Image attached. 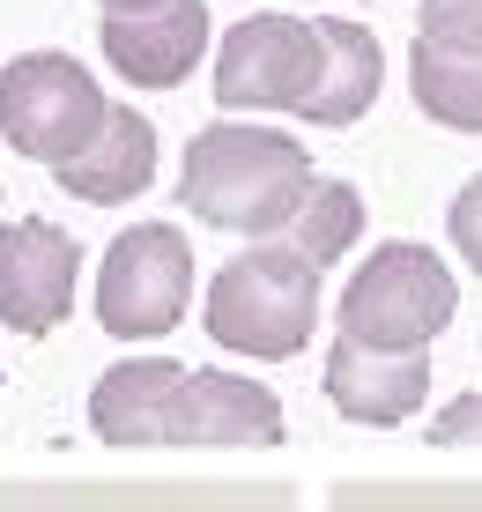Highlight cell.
Instances as JSON below:
<instances>
[{
    "instance_id": "cell-1",
    "label": "cell",
    "mask_w": 482,
    "mask_h": 512,
    "mask_svg": "<svg viewBox=\"0 0 482 512\" xmlns=\"http://www.w3.org/2000/svg\"><path fill=\"white\" fill-rule=\"evenodd\" d=\"M312 186L319 179L305 141L260 127V119H216L186 141L178 208L230 238H282L297 223V208L312 201Z\"/></svg>"
},
{
    "instance_id": "cell-2",
    "label": "cell",
    "mask_w": 482,
    "mask_h": 512,
    "mask_svg": "<svg viewBox=\"0 0 482 512\" xmlns=\"http://www.w3.org/2000/svg\"><path fill=\"white\" fill-rule=\"evenodd\" d=\"M208 342L253 364H290L319 334V268L290 245H253L208 282Z\"/></svg>"
},
{
    "instance_id": "cell-3",
    "label": "cell",
    "mask_w": 482,
    "mask_h": 512,
    "mask_svg": "<svg viewBox=\"0 0 482 512\" xmlns=\"http://www.w3.org/2000/svg\"><path fill=\"white\" fill-rule=\"evenodd\" d=\"M460 282L416 238H394L349 275L342 290V342L386 349V357H431V342L453 327Z\"/></svg>"
},
{
    "instance_id": "cell-4",
    "label": "cell",
    "mask_w": 482,
    "mask_h": 512,
    "mask_svg": "<svg viewBox=\"0 0 482 512\" xmlns=\"http://www.w3.org/2000/svg\"><path fill=\"white\" fill-rule=\"evenodd\" d=\"M104 119H112V97L67 52H23V60L0 67V134L30 164L60 171L67 156H82L104 134Z\"/></svg>"
},
{
    "instance_id": "cell-5",
    "label": "cell",
    "mask_w": 482,
    "mask_h": 512,
    "mask_svg": "<svg viewBox=\"0 0 482 512\" xmlns=\"http://www.w3.org/2000/svg\"><path fill=\"white\" fill-rule=\"evenodd\" d=\"M193 305V245L178 223H134L97 268V320L112 342H156Z\"/></svg>"
},
{
    "instance_id": "cell-6",
    "label": "cell",
    "mask_w": 482,
    "mask_h": 512,
    "mask_svg": "<svg viewBox=\"0 0 482 512\" xmlns=\"http://www.w3.org/2000/svg\"><path fill=\"white\" fill-rule=\"evenodd\" d=\"M327 75V45L319 23L297 15H245L216 45V104L238 112H305V97Z\"/></svg>"
},
{
    "instance_id": "cell-7",
    "label": "cell",
    "mask_w": 482,
    "mask_h": 512,
    "mask_svg": "<svg viewBox=\"0 0 482 512\" xmlns=\"http://www.w3.org/2000/svg\"><path fill=\"white\" fill-rule=\"evenodd\" d=\"M82 245L60 223H0V327L8 334H52L75 312Z\"/></svg>"
},
{
    "instance_id": "cell-8",
    "label": "cell",
    "mask_w": 482,
    "mask_h": 512,
    "mask_svg": "<svg viewBox=\"0 0 482 512\" xmlns=\"http://www.w3.org/2000/svg\"><path fill=\"white\" fill-rule=\"evenodd\" d=\"M97 45H104V67L119 82L178 90L216 52V23H208V0H171V8H149V15H104Z\"/></svg>"
},
{
    "instance_id": "cell-9",
    "label": "cell",
    "mask_w": 482,
    "mask_h": 512,
    "mask_svg": "<svg viewBox=\"0 0 482 512\" xmlns=\"http://www.w3.org/2000/svg\"><path fill=\"white\" fill-rule=\"evenodd\" d=\"M282 401L245 372H186L164 416V446H275Z\"/></svg>"
},
{
    "instance_id": "cell-10",
    "label": "cell",
    "mask_w": 482,
    "mask_h": 512,
    "mask_svg": "<svg viewBox=\"0 0 482 512\" xmlns=\"http://www.w3.org/2000/svg\"><path fill=\"white\" fill-rule=\"evenodd\" d=\"M327 401L364 431H394L431 401V357H386V349H364V342H334Z\"/></svg>"
},
{
    "instance_id": "cell-11",
    "label": "cell",
    "mask_w": 482,
    "mask_h": 512,
    "mask_svg": "<svg viewBox=\"0 0 482 512\" xmlns=\"http://www.w3.org/2000/svg\"><path fill=\"white\" fill-rule=\"evenodd\" d=\"M52 179L89 208H119V201H134V193H149L156 186V119L134 112V104H112L104 134L89 141L82 156H67Z\"/></svg>"
},
{
    "instance_id": "cell-12",
    "label": "cell",
    "mask_w": 482,
    "mask_h": 512,
    "mask_svg": "<svg viewBox=\"0 0 482 512\" xmlns=\"http://www.w3.org/2000/svg\"><path fill=\"white\" fill-rule=\"evenodd\" d=\"M186 379V364L171 357H127L112 364L97 386H89V431L104 446L134 453V446H164V416H171V394Z\"/></svg>"
},
{
    "instance_id": "cell-13",
    "label": "cell",
    "mask_w": 482,
    "mask_h": 512,
    "mask_svg": "<svg viewBox=\"0 0 482 512\" xmlns=\"http://www.w3.org/2000/svg\"><path fill=\"white\" fill-rule=\"evenodd\" d=\"M319 45H327V75H319V90L305 97L297 119H312V127H356V119L379 104L386 52L364 23H349V15H327V23H319Z\"/></svg>"
},
{
    "instance_id": "cell-14",
    "label": "cell",
    "mask_w": 482,
    "mask_h": 512,
    "mask_svg": "<svg viewBox=\"0 0 482 512\" xmlns=\"http://www.w3.org/2000/svg\"><path fill=\"white\" fill-rule=\"evenodd\" d=\"M408 90H416V104H423L431 127L482 134V45L416 38V45H408Z\"/></svg>"
},
{
    "instance_id": "cell-15",
    "label": "cell",
    "mask_w": 482,
    "mask_h": 512,
    "mask_svg": "<svg viewBox=\"0 0 482 512\" xmlns=\"http://www.w3.org/2000/svg\"><path fill=\"white\" fill-rule=\"evenodd\" d=\"M356 238H364V193L342 186V179H319L312 201L297 208V223L282 231V245H290V253H305L312 268H334Z\"/></svg>"
},
{
    "instance_id": "cell-16",
    "label": "cell",
    "mask_w": 482,
    "mask_h": 512,
    "mask_svg": "<svg viewBox=\"0 0 482 512\" xmlns=\"http://www.w3.org/2000/svg\"><path fill=\"white\" fill-rule=\"evenodd\" d=\"M445 238H453V253L482 275V179H468L453 193V208H445Z\"/></svg>"
},
{
    "instance_id": "cell-17",
    "label": "cell",
    "mask_w": 482,
    "mask_h": 512,
    "mask_svg": "<svg viewBox=\"0 0 482 512\" xmlns=\"http://www.w3.org/2000/svg\"><path fill=\"white\" fill-rule=\"evenodd\" d=\"M423 38L482 45V0H423Z\"/></svg>"
},
{
    "instance_id": "cell-18",
    "label": "cell",
    "mask_w": 482,
    "mask_h": 512,
    "mask_svg": "<svg viewBox=\"0 0 482 512\" xmlns=\"http://www.w3.org/2000/svg\"><path fill=\"white\" fill-rule=\"evenodd\" d=\"M431 446H482V394H460L431 416Z\"/></svg>"
},
{
    "instance_id": "cell-19",
    "label": "cell",
    "mask_w": 482,
    "mask_h": 512,
    "mask_svg": "<svg viewBox=\"0 0 482 512\" xmlns=\"http://www.w3.org/2000/svg\"><path fill=\"white\" fill-rule=\"evenodd\" d=\"M104 15H149V8H171V0H97Z\"/></svg>"
}]
</instances>
